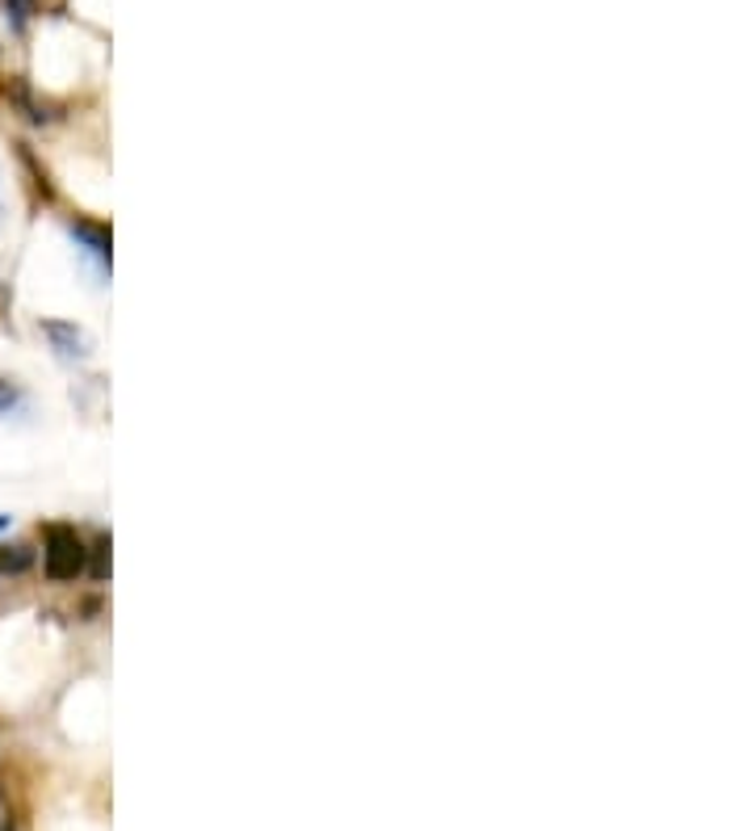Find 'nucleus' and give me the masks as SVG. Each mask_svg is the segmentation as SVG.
Masks as SVG:
<instances>
[{
  "mask_svg": "<svg viewBox=\"0 0 755 831\" xmlns=\"http://www.w3.org/2000/svg\"><path fill=\"white\" fill-rule=\"evenodd\" d=\"M43 567L55 584H72L89 571V546L72 525H51L43 538Z\"/></svg>",
  "mask_w": 755,
  "mask_h": 831,
  "instance_id": "nucleus-1",
  "label": "nucleus"
},
{
  "mask_svg": "<svg viewBox=\"0 0 755 831\" xmlns=\"http://www.w3.org/2000/svg\"><path fill=\"white\" fill-rule=\"evenodd\" d=\"M43 337L51 340L55 358L89 361V337H85L76 324H67V319H43Z\"/></svg>",
  "mask_w": 755,
  "mask_h": 831,
  "instance_id": "nucleus-2",
  "label": "nucleus"
},
{
  "mask_svg": "<svg viewBox=\"0 0 755 831\" xmlns=\"http://www.w3.org/2000/svg\"><path fill=\"white\" fill-rule=\"evenodd\" d=\"M67 231H72V240L85 248L89 256H97L101 265H110V231H106V227L92 223V219H72Z\"/></svg>",
  "mask_w": 755,
  "mask_h": 831,
  "instance_id": "nucleus-3",
  "label": "nucleus"
},
{
  "mask_svg": "<svg viewBox=\"0 0 755 831\" xmlns=\"http://www.w3.org/2000/svg\"><path fill=\"white\" fill-rule=\"evenodd\" d=\"M4 97H9V101H13L18 110H22L25 122H34V127H43V122H51V118H55V113L46 110L43 101L34 97V89H30L25 80H9V85H4Z\"/></svg>",
  "mask_w": 755,
  "mask_h": 831,
  "instance_id": "nucleus-4",
  "label": "nucleus"
},
{
  "mask_svg": "<svg viewBox=\"0 0 755 831\" xmlns=\"http://www.w3.org/2000/svg\"><path fill=\"white\" fill-rule=\"evenodd\" d=\"M34 567V546L13 542V546H0V576H22Z\"/></svg>",
  "mask_w": 755,
  "mask_h": 831,
  "instance_id": "nucleus-5",
  "label": "nucleus"
},
{
  "mask_svg": "<svg viewBox=\"0 0 755 831\" xmlns=\"http://www.w3.org/2000/svg\"><path fill=\"white\" fill-rule=\"evenodd\" d=\"M89 571L97 576V580H106V576H110V534H97V538H92Z\"/></svg>",
  "mask_w": 755,
  "mask_h": 831,
  "instance_id": "nucleus-6",
  "label": "nucleus"
},
{
  "mask_svg": "<svg viewBox=\"0 0 755 831\" xmlns=\"http://www.w3.org/2000/svg\"><path fill=\"white\" fill-rule=\"evenodd\" d=\"M4 18L13 30H25L30 18H34V0H4Z\"/></svg>",
  "mask_w": 755,
  "mask_h": 831,
  "instance_id": "nucleus-7",
  "label": "nucleus"
},
{
  "mask_svg": "<svg viewBox=\"0 0 755 831\" xmlns=\"http://www.w3.org/2000/svg\"><path fill=\"white\" fill-rule=\"evenodd\" d=\"M18 404H22V391L13 382H0V416H9Z\"/></svg>",
  "mask_w": 755,
  "mask_h": 831,
  "instance_id": "nucleus-8",
  "label": "nucleus"
},
{
  "mask_svg": "<svg viewBox=\"0 0 755 831\" xmlns=\"http://www.w3.org/2000/svg\"><path fill=\"white\" fill-rule=\"evenodd\" d=\"M0 831H13V807H9V794L0 789Z\"/></svg>",
  "mask_w": 755,
  "mask_h": 831,
  "instance_id": "nucleus-9",
  "label": "nucleus"
},
{
  "mask_svg": "<svg viewBox=\"0 0 755 831\" xmlns=\"http://www.w3.org/2000/svg\"><path fill=\"white\" fill-rule=\"evenodd\" d=\"M9 525H13V517H9V513H0V534H9Z\"/></svg>",
  "mask_w": 755,
  "mask_h": 831,
  "instance_id": "nucleus-10",
  "label": "nucleus"
}]
</instances>
